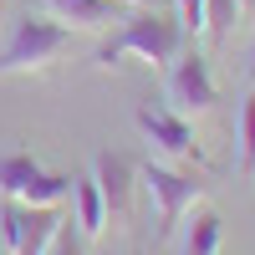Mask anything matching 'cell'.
<instances>
[{"instance_id":"obj_3","label":"cell","mask_w":255,"mask_h":255,"mask_svg":"<svg viewBox=\"0 0 255 255\" xmlns=\"http://www.w3.org/2000/svg\"><path fill=\"white\" fill-rule=\"evenodd\" d=\"M138 184L148 189V199H153V209H158V235H174V230L204 204V194H209V184H199L194 174L168 168L163 158H148L138 168Z\"/></svg>"},{"instance_id":"obj_7","label":"cell","mask_w":255,"mask_h":255,"mask_svg":"<svg viewBox=\"0 0 255 255\" xmlns=\"http://www.w3.org/2000/svg\"><path fill=\"white\" fill-rule=\"evenodd\" d=\"M92 184H97V194L102 204H108V225L128 220L133 215V184H138V168L128 163L123 153H97L92 158Z\"/></svg>"},{"instance_id":"obj_2","label":"cell","mask_w":255,"mask_h":255,"mask_svg":"<svg viewBox=\"0 0 255 255\" xmlns=\"http://www.w3.org/2000/svg\"><path fill=\"white\" fill-rule=\"evenodd\" d=\"M67 51H72V31L61 26V20H51V15L36 10V15H26V20H15L5 51H0V77L46 72V67H56Z\"/></svg>"},{"instance_id":"obj_6","label":"cell","mask_w":255,"mask_h":255,"mask_svg":"<svg viewBox=\"0 0 255 255\" xmlns=\"http://www.w3.org/2000/svg\"><path fill=\"white\" fill-rule=\"evenodd\" d=\"M138 123V133L148 138V148H153V158L163 163H199V138H194V123L179 118V113H168V108H138L133 113Z\"/></svg>"},{"instance_id":"obj_11","label":"cell","mask_w":255,"mask_h":255,"mask_svg":"<svg viewBox=\"0 0 255 255\" xmlns=\"http://www.w3.org/2000/svg\"><path fill=\"white\" fill-rule=\"evenodd\" d=\"M72 194H77V220H72V225H77V235H82V240H97L102 230H108V204H102L97 184H92V179H82Z\"/></svg>"},{"instance_id":"obj_5","label":"cell","mask_w":255,"mask_h":255,"mask_svg":"<svg viewBox=\"0 0 255 255\" xmlns=\"http://www.w3.org/2000/svg\"><path fill=\"white\" fill-rule=\"evenodd\" d=\"M168 113H179V118H204V113H215V102H220V87H215V77H209V61L199 51H189V56H174L168 61Z\"/></svg>"},{"instance_id":"obj_12","label":"cell","mask_w":255,"mask_h":255,"mask_svg":"<svg viewBox=\"0 0 255 255\" xmlns=\"http://www.w3.org/2000/svg\"><path fill=\"white\" fill-rule=\"evenodd\" d=\"M245 20H250V15L240 10V0H204V31L215 36L220 46H225V41L235 36L240 26H245Z\"/></svg>"},{"instance_id":"obj_13","label":"cell","mask_w":255,"mask_h":255,"mask_svg":"<svg viewBox=\"0 0 255 255\" xmlns=\"http://www.w3.org/2000/svg\"><path fill=\"white\" fill-rule=\"evenodd\" d=\"M240 174L255 179V87H250L245 108H240Z\"/></svg>"},{"instance_id":"obj_10","label":"cell","mask_w":255,"mask_h":255,"mask_svg":"<svg viewBox=\"0 0 255 255\" xmlns=\"http://www.w3.org/2000/svg\"><path fill=\"white\" fill-rule=\"evenodd\" d=\"M220 245H225V220L215 215V209H194L189 215V225H184V240H179V255H220Z\"/></svg>"},{"instance_id":"obj_14","label":"cell","mask_w":255,"mask_h":255,"mask_svg":"<svg viewBox=\"0 0 255 255\" xmlns=\"http://www.w3.org/2000/svg\"><path fill=\"white\" fill-rule=\"evenodd\" d=\"M179 5V31L194 41V36H204V0H174Z\"/></svg>"},{"instance_id":"obj_4","label":"cell","mask_w":255,"mask_h":255,"mask_svg":"<svg viewBox=\"0 0 255 255\" xmlns=\"http://www.w3.org/2000/svg\"><path fill=\"white\" fill-rule=\"evenodd\" d=\"M72 179L46 174L31 153H5L0 158V199H15V204H31V209H46L67 199Z\"/></svg>"},{"instance_id":"obj_1","label":"cell","mask_w":255,"mask_h":255,"mask_svg":"<svg viewBox=\"0 0 255 255\" xmlns=\"http://www.w3.org/2000/svg\"><path fill=\"white\" fill-rule=\"evenodd\" d=\"M179 15H168L158 5H133L123 15L118 36L97 51V67H123V61H143V67H168L179 56Z\"/></svg>"},{"instance_id":"obj_16","label":"cell","mask_w":255,"mask_h":255,"mask_svg":"<svg viewBox=\"0 0 255 255\" xmlns=\"http://www.w3.org/2000/svg\"><path fill=\"white\" fill-rule=\"evenodd\" d=\"M240 10H245V15H255V0H240Z\"/></svg>"},{"instance_id":"obj_17","label":"cell","mask_w":255,"mask_h":255,"mask_svg":"<svg viewBox=\"0 0 255 255\" xmlns=\"http://www.w3.org/2000/svg\"><path fill=\"white\" fill-rule=\"evenodd\" d=\"M250 87H255V61H250Z\"/></svg>"},{"instance_id":"obj_8","label":"cell","mask_w":255,"mask_h":255,"mask_svg":"<svg viewBox=\"0 0 255 255\" xmlns=\"http://www.w3.org/2000/svg\"><path fill=\"white\" fill-rule=\"evenodd\" d=\"M41 15H51L61 20L67 31H108L113 20H123L128 10V0H36Z\"/></svg>"},{"instance_id":"obj_9","label":"cell","mask_w":255,"mask_h":255,"mask_svg":"<svg viewBox=\"0 0 255 255\" xmlns=\"http://www.w3.org/2000/svg\"><path fill=\"white\" fill-rule=\"evenodd\" d=\"M61 225H67L61 204H46V209L20 204V235H15V250H10V255H51Z\"/></svg>"},{"instance_id":"obj_15","label":"cell","mask_w":255,"mask_h":255,"mask_svg":"<svg viewBox=\"0 0 255 255\" xmlns=\"http://www.w3.org/2000/svg\"><path fill=\"white\" fill-rule=\"evenodd\" d=\"M51 255H87V240L77 235V225H61V235H56Z\"/></svg>"}]
</instances>
